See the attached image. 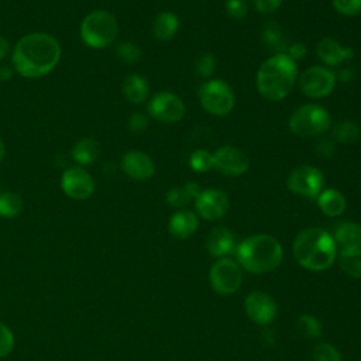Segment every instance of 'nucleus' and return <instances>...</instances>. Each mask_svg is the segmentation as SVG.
<instances>
[{"mask_svg": "<svg viewBox=\"0 0 361 361\" xmlns=\"http://www.w3.org/2000/svg\"><path fill=\"white\" fill-rule=\"evenodd\" d=\"M183 188L186 189V192L190 195L192 199H196L199 195H200V186L197 182H188L183 185Z\"/></svg>", "mask_w": 361, "mask_h": 361, "instance_id": "nucleus-44", "label": "nucleus"}, {"mask_svg": "<svg viewBox=\"0 0 361 361\" xmlns=\"http://www.w3.org/2000/svg\"><path fill=\"white\" fill-rule=\"evenodd\" d=\"M120 166L123 172L134 180H147L152 178L155 172V165L151 157L140 149L127 151L121 157Z\"/></svg>", "mask_w": 361, "mask_h": 361, "instance_id": "nucleus-16", "label": "nucleus"}, {"mask_svg": "<svg viewBox=\"0 0 361 361\" xmlns=\"http://www.w3.org/2000/svg\"><path fill=\"white\" fill-rule=\"evenodd\" d=\"M261 38L262 42L271 48V49H276V51H282L286 48L285 42H283V37H282V30L281 25L276 21H267L262 27V32H261Z\"/></svg>", "mask_w": 361, "mask_h": 361, "instance_id": "nucleus-28", "label": "nucleus"}, {"mask_svg": "<svg viewBox=\"0 0 361 361\" xmlns=\"http://www.w3.org/2000/svg\"><path fill=\"white\" fill-rule=\"evenodd\" d=\"M238 262L252 274L274 271L283 258L281 243L268 234H255L245 238L237 248Z\"/></svg>", "mask_w": 361, "mask_h": 361, "instance_id": "nucleus-4", "label": "nucleus"}, {"mask_svg": "<svg viewBox=\"0 0 361 361\" xmlns=\"http://www.w3.org/2000/svg\"><path fill=\"white\" fill-rule=\"evenodd\" d=\"M200 104L214 116H227L234 107V93L231 87L220 79H213L202 85L199 90Z\"/></svg>", "mask_w": 361, "mask_h": 361, "instance_id": "nucleus-7", "label": "nucleus"}, {"mask_svg": "<svg viewBox=\"0 0 361 361\" xmlns=\"http://www.w3.org/2000/svg\"><path fill=\"white\" fill-rule=\"evenodd\" d=\"M209 279L212 288L220 295H231L234 293L243 279V272L240 265L231 258H220L217 259L209 272Z\"/></svg>", "mask_w": 361, "mask_h": 361, "instance_id": "nucleus-8", "label": "nucleus"}, {"mask_svg": "<svg viewBox=\"0 0 361 361\" xmlns=\"http://www.w3.org/2000/svg\"><path fill=\"white\" fill-rule=\"evenodd\" d=\"M226 11L234 20H243L248 13L245 0H226Z\"/></svg>", "mask_w": 361, "mask_h": 361, "instance_id": "nucleus-37", "label": "nucleus"}, {"mask_svg": "<svg viewBox=\"0 0 361 361\" xmlns=\"http://www.w3.org/2000/svg\"><path fill=\"white\" fill-rule=\"evenodd\" d=\"M316 152L319 157L330 158L334 154V144L330 138H322L316 142Z\"/></svg>", "mask_w": 361, "mask_h": 361, "instance_id": "nucleus-40", "label": "nucleus"}, {"mask_svg": "<svg viewBox=\"0 0 361 361\" xmlns=\"http://www.w3.org/2000/svg\"><path fill=\"white\" fill-rule=\"evenodd\" d=\"M336 73L324 66H312L299 76V86L303 94L312 99L327 97L336 86Z\"/></svg>", "mask_w": 361, "mask_h": 361, "instance_id": "nucleus-9", "label": "nucleus"}, {"mask_svg": "<svg viewBox=\"0 0 361 361\" xmlns=\"http://www.w3.org/2000/svg\"><path fill=\"white\" fill-rule=\"evenodd\" d=\"M338 265L347 275L361 278V248H341Z\"/></svg>", "mask_w": 361, "mask_h": 361, "instance_id": "nucleus-25", "label": "nucleus"}, {"mask_svg": "<svg viewBox=\"0 0 361 361\" xmlns=\"http://www.w3.org/2000/svg\"><path fill=\"white\" fill-rule=\"evenodd\" d=\"M333 238L343 248H361V224L341 221L336 226Z\"/></svg>", "mask_w": 361, "mask_h": 361, "instance_id": "nucleus-22", "label": "nucleus"}, {"mask_svg": "<svg viewBox=\"0 0 361 361\" xmlns=\"http://www.w3.org/2000/svg\"><path fill=\"white\" fill-rule=\"evenodd\" d=\"M148 127V116L141 113V111H135L128 117V128L131 133L134 134H141L147 130Z\"/></svg>", "mask_w": 361, "mask_h": 361, "instance_id": "nucleus-38", "label": "nucleus"}, {"mask_svg": "<svg viewBox=\"0 0 361 361\" xmlns=\"http://www.w3.org/2000/svg\"><path fill=\"white\" fill-rule=\"evenodd\" d=\"M252 1L255 8L262 14H271L276 11L282 4V0H252Z\"/></svg>", "mask_w": 361, "mask_h": 361, "instance_id": "nucleus-39", "label": "nucleus"}, {"mask_svg": "<svg viewBox=\"0 0 361 361\" xmlns=\"http://www.w3.org/2000/svg\"><path fill=\"white\" fill-rule=\"evenodd\" d=\"M189 165L196 172H207L213 168V154L207 149H196L189 157Z\"/></svg>", "mask_w": 361, "mask_h": 361, "instance_id": "nucleus-31", "label": "nucleus"}, {"mask_svg": "<svg viewBox=\"0 0 361 361\" xmlns=\"http://www.w3.org/2000/svg\"><path fill=\"white\" fill-rule=\"evenodd\" d=\"M61 188L68 197L73 200H86L94 192V179L86 168L73 165L62 172Z\"/></svg>", "mask_w": 361, "mask_h": 361, "instance_id": "nucleus-11", "label": "nucleus"}, {"mask_svg": "<svg viewBox=\"0 0 361 361\" xmlns=\"http://www.w3.org/2000/svg\"><path fill=\"white\" fill-rule=\"evenodd\" d=\"M337 244L331 234L319 227L300 231L293 241L295 259L306 269L324 271L336 259Z\"/></svg>", "mask_w": 361, "mask_h": 361, "instance_id": "nucleus-2", "label": "nucleus"}, {"mask_svg": "<svg viewBox=\"0 0 361 361\" xmlns=\"http://www.w3.org/2000/svg\"><path fill=\"white\" fill-rule=\"evenodd\" d=\"M166 203L172 207H183L188 206L193 199L190 197V195L186 192L185 188H179V186H173L166 192Z\"/></svg>", "mask_w": 361, "mask_h": 361, "instance_id": "nucleus-33", "label": "nucleus"}, {"mask_svg": "<svg viewBox=\"0 0 361 361\" xmlns=\"http://www.w3.org/2000/svg\"><path fill=\"white\" fill-rule=\"evenodd\" d=\"M62 48L59 41L42 31L23 35L11 51L16 73L27 79H38L51 73L59 63Z\"/></svg>", "mask_w": 361, "mask_h": 361, "instance_id": "nucleus-1", "label": "nucleus"}, {"mask_svg": "<svg viewBox=\"0 0 361 361\" xmlns=\"http://www.w3.org/2000/svg\"><path fill=\"white\" fill-rule=\"evenodd\" d=\"M330 114L319 104H303L289 117V128L299 137H316L330 127Z\"/></svg>", "mask_w": 361, "mask_h": 361, "instance_id": "nucleus-6", "label": "nucleus"}, {"mask_svg": "<svg viewBox=\"0 0 361 361\" xmlns=\"http://www.w3.org/2000/svg\"><path fill=\"white\" fill-rule=\"evenodd\" d=\"M14 348V334L13 331L0 322V358L8 355Z\"/></svg>", "mask_w": 361, "mask_h": 361, "instance_id": "nucleus-36", "label": "nucleus"}, {"mask_svg": "<svg viewBox=\"0 0 361 361\" xmlns=\"http://www.w3.org/2000/svg\"><path fill=\"white\" fill-rule=\"evenodd\" d=\"M116 55L118 59H121L124 63L133 65L137 63L141 59V48L133 42V41H123L116 48Z\"/></svg>", "mask_w": 361, "mask_h": 361, "instance_id": "nucleus-30", "label": "nucleus"}, {"mask_svg": "<svg viewBox=\"0 0 361 361\" xmlns=\"http://www.w3.org/2000/svg\"><path fill=\"white\" fill-rule=\"evenodd\" d=\"M244 309L250 320L261 326L271 323L278 312L276 302L268 293L261 290H254L247 295L244 300Z\"/></svg>", "mask_w": 361, "mask_h": 361, "instance_id": "nucleus-14", "label": "nucleus"}, {"mask_svg": "<svg viewBox=\"0 0 361 361\" xmlns=\"http://www.w3.org/2000/svg\"><path fill=\"white\" fill-rule=\"evenodd\" d=\"M102 152V147L97 140L92 137H83L78 140L71 151L72 159L79 165V166H86L90 164H94Z\"/></svg>", "mask_w": 361, "mask_h": 361, "instance_id": "nucleus-20", "label": "nucleus"}, {"mask_svg": "<svg viewBox=\"0 0 361 361\" xmlns=\"http://www.w3.org/2000/svg\"><path fill=\"white\" fill-rule=\"evenodd\" d=\"M228 197L219 189H206L195 199V207L199 216L204 220H219L228 210Z\"/></svg>", "mask_w": 361, "mask_h": 361, "instance_id": "nucleus-15", "label": "nucleus"}, {"mask_svg": "<svg viewBox=\"0 0 361 361\" xmlns=\"http://www.w3.org/2000/svg\"><path fill=\"white\" fill-rule=\"evenodd\" d=\"M4 155H6V144H4V141H3V138L0 137V162L3 161V158H4Z\"/></svg>", "mask_w": 361, "mask_h": 361, "instance_id": "nucleus-46", "label": "nucleus"}, {"mask_svg": "<svg viewBox=\"0 0 361 361\" xmlns=\"http://www.w3.org/2000/svg\"><path fill=\"white\" fill-rule=\"evenodd\" d=\"M299 333L306 338H317L322 336L320 322L312 314H302L296 322Z\"/></svg>", "mask_w": 361, "mask_h": 361, "instance_id": "nucleus-29", "label": "nucleus"}, {"mask_svg": "<svg viewBox=\"0 0 361 361\" xmlns=\"http://www.w3.org/2000/svg\"><path fill=\"white\" fill-rule=\"evenodd\" d=\"M323 173L312 165H300L295 168L288 176V188L300 196L314 199L323 189Z\"/></svg>", "mask_w": 361, "mask_h": 361, "instance_id": "nucleus-10", "label": "nucleus"}, {"mask_svg": "<svg viewBox=\"0 0 361 361\" xmlns=\"http://www.w3.org/2000/svg\"><path fill=\"white\" fill-rule=\"evenodd\" d=\"M331 135L337 142L353 144L360 140L361 127L351 120H341L333 126Z\"/></svg>", "mask_w": 361, "mask_h": 361, "instance_id": "nucleus-26", "label": "nucleus"}, {"mask_svg": "<svg viewBox=\"0 0 361 361\" xmlns=\"http://www.w3.org/2000/svg\"><path fill=\"white\" fill-rule=\"evenodd\" d=\"M298 79V65L286 54H275L258 69L255 83L259 94L271 102L285 99Z\"/></svg>", "mask_w": 361, "mask_h": 361, "instance_id": "nucleus-3", "label": "nucleus"}, {"mask_svg": "<svg viewBox=\"0 0 361 361\" xmlns=\"http://www.w3.org/2000/svg\"><path fill=\"white\" fill-rule=\"evenodd\" d=\"M148 114L158 121L178 123L185 114V104L172 92H158L148 103Z\"/></svg>", "mask_w": 361, "mask_h": 361, "instance_id": "nucleus-12", "label": "nucleus"}, {"mask_svg": "<svg viewBox=\"0 0 361 361\" xmlns=\"http://www.w3.org/2000/svg\"><path fill=\"white\" fill-rule=\"evenodd\" d=\"M14 69L8 65H0V82H7L13 78Z\"/></svg>", "mask_w": 361, "mask_h": 361, "instance_id": "nucleus-45", "label": "nucleus"}, {"mask_svg": "<svg viewBox=\"0 0 361 361\" xmlns=\"http://www.w3.org/2000/svg\"><path fill=\"white\" fill-rule=\"evenodd\" d=\"M234 248V235L233 233L223 226L214 227L206 237V250L213 257L223 258L230 254Z\"/></svg>", "mask_w": 361, "mask_h": 361, "instance_id": "nucleus-18", "label": "nucleus"}, {"mask_svg": "<svg viewBox=\"0 0 361 361\" xmlns=\"http://www.w3.org/2000/svg\"><path fill=\"white\" fill-rule=\"evenodd\" d=\"M195 69L197 72V75L203 76V78H209L216 71V58L213 56V54L206 52L202 54L195 63Z\"/></svg>", "mask_w": 361, "mask_h": 361, "instance_id": "nucleus-34", "label": "nucleus"}, {"mask_svg": "<svg viewBox=\"0 0 361 361\" xmlns=\"http://www.w3.org/2000/svg\"><path fill=\"white\" fill-rule=\"evenodd\" d=\"M11 51V47H10V42L8 39L0 34V61H3Z\"/></svg>", "mask_w": 361, "mask_h": 361, "instance_id": "nucleus-43", "label": "nucleus"}, {"mask_svg": "<svg viewBox=\"0 0 361 361\" xmlns=\"http://www.w3.org/2000/svg\"><path fill=\"white\" fill-rule=\"evenodd\" d=\"M149 86L144 76L138 73H130L123 80V94L130 103L140 104L148 99Z\"/></svg>", "mask_w": 361, "mask_h": 361, "instance_id": "nucleus-21", "label": "nucleus"}, {"mask_svg": "<svg viewBox=\"0 0 361 361\" xmlns=\"http://www.w3.org/2000/svg\"><path fill=\"white\" fill-rule=\"evenodd\" d=\"M355 78V71L350 66L341 69L337 75H336V79H338L340 82H351L353 79Z\"/></svg>", "mask_w": 361, "mask_h": 361, "instance_id": "nucleus-42", "label": "nucleus"}, {"mask_svg": "<svg viewBox=\"0 0 361 361\" xmlns=\"http://www.w3.org/2000/svg\"><path fill=\"white\" fill-rule=\"evenodd\" d=\"M320 210L330 217L340 216L345 210V197L336 189H326L322 190L320 195L316 197Z\"/></svg>", "mask_w": 361, "mask_h": 361, "instance_id": "nucleus-24", "label": "nucleus"}, {"mask_svg": "<svg viewBox=\"0 0 361 361\" xmlns=\"http://www.w3.org/2000/svg\"><path fill=\"white\" fill-rule=\"evenodd\" d=\"M213 168L224 175L238 176L248 171L250 159L244 151L237 147L224 145L213 154Z\"/></svg>", "mask_w": 361, "mask_h": 361, "instance_id": "nucleus-13", "label": "nucleus"}, {"mask_svg": "<svg viewBox=\"0 0 361 361\" xmlns=\"http://www.w3.org/2000/svg\"><path fill=\"white\" fill-rule=\"evenodd\" d=\"M24 207L23 197L16 192H0V216L4 219L17 217Z\"/></svg>", "mask_w": 361, "mask_h": 361, "instance_id": "nucleus-27", "label": "nucleus"}, {"mask_svg": "<svg viewBox=\"0 0 361 361\" xmlns=\"http://www.w3.org/2000/svg\"><path fill=\"white\" fill-rule=\"evenodd\" d=\"M313 361H343L338 350L329 343H319L312 351Z\"/></svg>", "mask_w": 361, "mask_h": 361, "instance_id": "nucleus-32", "label": "nucleus"}, {"mask_svg": "<svg viewBox=\"0 0 361 361\" xmlns=\"http://www.w3.org/2000/svg\"><path fill=\"white\" fill-rule=\"evenodd\" d=\"M316 52H317V56L329 66H337L354 56V51L350 47H344L338 44L334 38L320 39L317 44Z\"/></svg>", "mask_w": 361, "mask_h": 361, "instance_id": "nucleus-17", "label": "nucleus"}, {"mask_svg": "<svg viewBox=\"0 0 361 361\" xmlns=\"http://www.w3.org/2000/svg\"><path fill=\"white\" fill-rule=\"evenodd\" d=\"M283 54H286L292 61L296 62L306 55V47L302 42H292L286 47V52Z\"/></svg>", "mask_w": 361, "mask_h": 361, "instance_id": "nucleus-41", "label": "nucleus"}, {"mask_svg": "<svg viewBox=\"0 0 361 361\" xmlns=\"http://www.w3.org/2000/svg\"><path fill=\"white\" fill-rule=\"evenodd\" d=\"M79 35L82 42L89 48H107L118 35V23L110 11L93 10L82 18Z\"/></svg>", "mask_w": 361, "mask_h": 361, "instance_id": "nucleus-5", "label": "nucleus"}, {"mask_svg": "<svg viewBox=\"0 0 361 361\" xmlns=\"http://www.w3.org/2000/svg\"><path fill=\"white\" fill-rule=\"evenodd\" d=\"M333 7L337 13L353 17L361 13V0H333Z\"/></svg>", "mask_w": 361, "mask_h": 361, "instance_id": "nucleus-35", "label": "nucleus"}, {"mask_svg": "<svg viewBox=\"0 0 361 361\" xmlns=\"http://www.w3.org/2000/svg\"><path fill=\"white\" fill-rule=\"evenodd\" d=\"M179 28L176 14L171 11L159 13L152 21V34L158 41H169L175 37Z\"/></svg>", "mask_w": 361, "mask_h": 361, "instance_id": "nucleus-23", "label": "nucleus"}, {"mask_svg": "<svg viewBox=\"0 0 361 361\" xmlns=\"http://www.w3.org/2000/svg\"><path fill=\"white\" fill-rule=\"evenodd\" d=\"M199 227L197 216L190 210H179L175 212L169 219V233L180 240L189 238L195 234V231Z\"/></svg>", "mask_w": 361, "mask_h": 361, "instance_id": "nucleus-19", "label": "nucleus"}]
</instances>
